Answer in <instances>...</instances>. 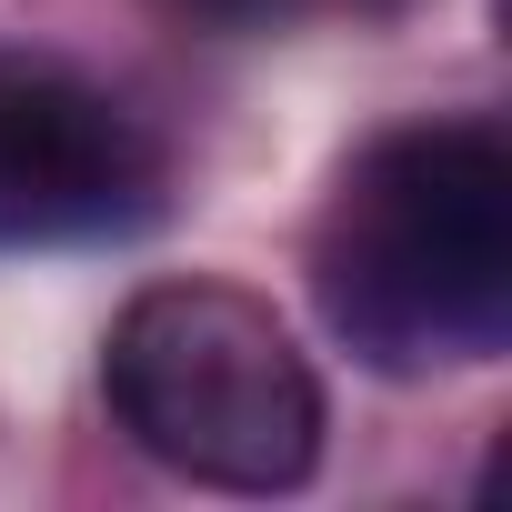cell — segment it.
<instances>
[{"mask_svg":"<svg viewBox=\"0 0 512 512\" xmlns=\"http://www.w3.org/2000/svg\"><path fill=\"white\" fill-rule=\"evenodd\" d=\"M312 302L382 382L492 362L512 342V141L472 111L372 131L312 221Z\"/></svg>","mask_w":512,"mask_h":512,"instance_id":"cell-1","label":"cell"},{"mask_svg":"<svg viewBox=\"0 0 512 512\" xmlns=\"http://www.w3.org/2000/svg\"><path fill=\"white\" fill-rule=\"evenodd\" d=\"M111 422L181 482L302 492L322 462V372L292 322L211 272L141 282L101 332Z\"/></svg>","mask_w":512,"mask_h":512,"instance_id":"cell-2","label":"cell"},{"mask_svg":"<svg viewBox=\"0 0 512 512\" xmlns=\"http://www.w3.org/2000/svg\"><path fill=\"white\" fill-rule=\"evenodd\" d=\"M161 211V141L51 51H0V241H111Z\"/></svg>","mask_w":512,"mask_h":512,"instance_id":"cell-3","label":"cell"},{"mask_svg":"<svg viewBox=\"0 0 512 512\" xmlns=\"http://www.w3.org/2000/svg\"><path fill=\"white\" fill-rule=\"evenodd\" d=\"M231 11H322V21H402L412 0H231Z\"/></svg>","mask_w":512,"mask_h":512,"instance_id":"cell-4","label":"cell"}]
</instances>
